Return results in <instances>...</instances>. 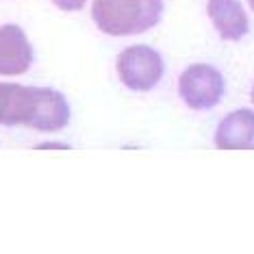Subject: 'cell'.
Listing matches in <instances>:
<instances>
[{"mask_svg":"<svg viewBox=\"0 0 254 254\" xmlns=\"http://www.w3.org/2000/svg\"><path fill=\"white\" fill-rule=\"evenodd\" d=\"M70 122L65 96L50 87H26L0 83V124L28 126L42 132H57Z\"/></svg>","mask_w":254,"mask_h":254,"instance_id":"1","label":"cell"},{"mask_svg":"<svg viewBox=\"0 0 254 254\" xmlns=\"http://www.w3.org/2000/svg\"><path fill=\"white\" fill-rule=\"evenodd\" d=\"M163 15V0H94L91 18L105 35L128 37L154 28Z\"/></svg>","mask_w":254,"mask_h":254,"instance_id":"2","label":"cell"},{"mask_svg":"<svg viewBox=\"0 0 254 254\" xmlns=\"http://www.w3.org/2000/svg\"><path fill=\"white\" fill-rule=\"evenodd\" d=\"M163 57L146 44L128 46L118 57V76L132 91H150L163 78Z\"/></svg>","mask_w":254,"mask_h":254,"instance_id":"3","label":"cell"},{"mask_svg":"<svg viewBox=\"0 0 254 254\" xmlns=\"http://www.w3.org/2000/svg\"><path fill=\"white\" fill-rule=\"evenodd\" d=\"M178 94L189 109L204 111L219 105L224 96V76L217 67L206 63L189 65L178 78Z\"/></svg>","mask_w":254,"mask_h":254,"instance_id":"4","label":"cell"},{"mask_svg":"<svg viewBox=\"0 0 254 254\" xmlns=\"http://www.w3.org/2000/svg\"><path fill=\"white\" fill-rule=\"evenodd\" d=\"M33 63V48L26 33L15 24L0 26V74L15 76L28 72Z\"/></svg>","mask_w":254,"mask_h":254,"instance_id":"5","label":"cell"},{"mask_svg":"<svg viewBox=\"0 0 254 254\" xmlns=\"http://www.w3.org/2000/svg\"><path fill=\"white\" fill-rule=\"evenodd\" d=\"M206 11L219 37L226 42H239L250 31V22L239 0H209Z\"/></svg>","mask_w":254,"mask_h":254,"instance_id":"6","label":"cell"},{"mask_svg":"<svg viewBox=\"0 0 254 254\" xmlns=\"http://www.w3.org/2000/svg\"><path fill=\"white\" fill-rule=\"evenodd\" d=\"M254 143V111L237 109L219 122L215 146L219 150H246Z\"/></svg>","mask_w":254,"mask_h":254,"instance_id":"7","label":"cell"},{"mask_svg":"<svg viewBox=\"0 0 254 254\" xmlns=\"http://www.w3.org/2000/svg\"><path fill=\"white\" fill-rule=\"evenodd\" d=\"M53 2L61 11H80L85 7V2H87V0H53Z\"/></svg>","mask_w":254,"mask_h":254,"instance_id":"8","label":"cell"},{"mask_svg":"<svg viewBox=\"0 0 254 254\" xmlns=\"http://www.w3.org/2000/svg\"><path fill=\"white\" fill-rule=\"evenodd\" d=\"M250 7H252V11H254V0H250Z\"/></svg>","mask_w":254,"mask_h":254,"instance_id":"9","label":"cell"},{"mask_svg":"<svg viewBox=\"0 0 254 254\" xmlns=\"http://www.w3.org/2000/svg\"><path fill=\"white\" fill-rule=\"evenodd\" d=\"M252 102H254V87H252Z\"/></svg>","mask_w":254,"mask_h":254,"instance_id":"10","label":"cell"}]
</instances>
